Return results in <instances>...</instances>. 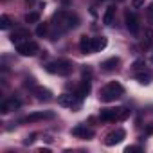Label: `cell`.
Returning <instances> with one entry per match:
<instances>
[{"label": "cell", "instance_id": "26", "mask_svg": "<svg viewBox=\"0 0 153 153\" xmlns=\"http://www.w3.org/2000/svg\"><path fill=\"white\" fill-rule=\"evenodd\" d=\"M131 6L133 7H142L144 6V0H131Z\"/></svg>", "mask_w": 153, "mask_h": 153}, {"label": "cell", "instance_id": "18", "mask_svg": "<svg viewBox=\"0 0 153 153\" xmlns=\"http://www.w3.org/2000/svg\"><path fill=\"white\" fill-rule=\"evenodd\" d=\"M106 45H108V40H106L105 36H97V38H94V52L103 51Z\"/></svg>", "mask_w": 153, "mask_h": 153}, {"label": "cell", "instance_id": "7", "mask_svg": "<svg viewBox=\"0 0 153 153\" xmlns=\"http://www.w3.org/2000/svg\"><path fill=\"white\" fill-rule=\"evenodd\" d=\"M29 36H31V33H29V29H24V27H20V29H15V33L9 36V40L13 42V43H22V42H25V40H29Z\"/></svg>", "mask_w": 153, "mask_h": 153}, {"label": "cell", "instance_id": "13", "mask_svg": "<svg viewBox=\"0 0 153 153\" xmlns=\"http://www.w3.org/2000/svg\"><path fill=\"white\" fill-rule=\"evenodd\" d=\"M79 49H81L83 54H92V52H94V38L81 36V40H79Z\"/></svg>", "mask_w": 153, "mask_h": 153}, {"label": "cell", "instance_id": "17", "mask_svg": "<svg viewBox=\"0 0 153 153\" xmlns=\"http://www.w3.org/2000/svg\"><path fill=\"white\" fill-rule=\"evenodd\" d=\"M114 16H115V6H110V7L106 9L105 16H103V24H105V25H112Z\"/></svg>", "mask_w": 153, "mask_h": 153}, {"label": "cell", "instance_id": "23", "mask_svg": "<svg viewBox=\"0 0 153 153\" xmlns=\"http://www.w3.org/2000/svg\"><path fill=\"white\" fill-rule=\"evenodd\" d=\"M47 31H49V24H40L38 29H36V34L38 36H43V34H47Z\"/></svg>", "mask_w": 153, "mask_h": 153}, {"label": "cell", "instance_id": "5", "mask_svg": "<svg viewBox=\"0 0 153 153\" xmlns=\"http://www.w3.org/2000/svg\"><path fill=\"white\" fill-rule=\"evenodd\" d=\"M124 135H126V133H124V130H121V128L115 130V131H110V133L105 137V144H106V146H115V144H119V142L124 139Z\"/></svg>", "mask_w": 153, "mask_h": 153}, {"label": "cell", "instance_id": "16", "mask_svg": "<svg viewBox=\"0 0 153 153\" xmlns=\"http://www.w3.org/2000/svg\"><path fill=\"white\" fill-rule=\"evenodd\" d=\"M135 78H137V81H139V83L148 85V83L153 79V74H151L149 70H144V68H142L140 72H137V74H135Z\"/></svg>", "mask_w": 153, "mask_h": 153}, {"label": "cell", "instance_id": "27", "mask_svg": "<svg viewBox=\"0 0 153 153\" xmlns=\"http://www.w3.org/2000/svg\"><path fill=\"white\" fill-rule=\"evenodd\" d=\"M149 20H151V22H153V4H151V6H149Z\"/></svg>", "mask_w": 153, "mask_h": 153}, {"label": "cell", "instance_id": "29", "mask_svg": "<svg viewBox=\"0 0 153 153\" xmlns=\"http://www.w3.org/2000/svg\"><path fill=\"white\" fill-rule=\"evenodd\" d=\"M27 2H33V0H27Z\"/></svg>", "mask_w": 153, "mask_h": 153}, {"label": "cell", "instance_id": "8", "mask_svg": "<svg viewBox=\"0 0 153 153\" xmlns=\"http://www.w3.org/2000/svg\"><path fill=\"white\" fill-rule=\"evenodd\" d=\"M54 117V114L51 112H34V114H29L27 117L20 119V123H36V121H43V119H51Z\"/></svg>", "mask_w": 153, "mask_h": 153}, {"label": "cell", "instance_id": "1", "mask_svg": "<svg viewBox=\"0 0 153 153\" xmlns=\"http://www.w3.org/2000/svg\"><path fill=\"white\" fill-rule=\"evenodd\" d=\"M78 22H79L78 16L72 15V13H67V11H59V13H56L54 18H52V24H54V27H56V33H54L52 36L74 29L76 25H78Z\"/></svg>", "mask_w": 153, "mask_h": 153}, {"label": "cell", "instance_id": "20", "mask_svg": "<svg viewBox=\"0 0 153 153\" xmlns=\"http://www.w3.org/2000/svg\"><path fill=\"white\" fill-rule=\"evenodd\" d=\"M130 117V110L128 108H115V121H124Z\"/></svg>", "mask_w": 153, "mask_h": 153}, {"label": "cell", "instance_id": "24", "mask_svg": "<svg viewBox=\"0 0 153 153\" xmlns=\"http://www.w3.org/2000/svg\"><path fill=\"white\" fill-rule=\"evenodd\" d=\"M142 68H144V61L142 59H137L133 63V70H142Z\"/></svg>", "mask_w": 153, "mask_h": 153}, {"label": "cell", "instance_id": "11", "mask_svg": "<svg viewBox=\"0 0 153 153\" xmlns=\"http://www.w3.org/2000/svg\"><path fill=\"white\" fill-rule=\"evenodd\" d=\"M72 135L74 137H81V139H90V137H94V131L88 130L85 124H78L76 128H72Z\"/></svg>", "mask_w": 153, "mask_h": 153}, {"label": "cell", "instance_id": "10", "mask_svg": "<svg viewBox=\"0 0 153 153\" xmlns=\"http://www.w3.org/2000/svg\"><path fill=\"white\" fill-rule=\"evenodd\" d=\"M90 79H83L81 83H79V87H78V90H76V97H78V101H81V99H85L88 94H90Z\"/></svg>", "mask_w": 153, "mask_h": 153}, {"label": "cell", "instance_id": "28", "mask_svg": "<svg viewBox=\"0 0 153 153\" xmlns=\"http://www.w3.org/2000/svg\"><path fill=\"white\" fill-rule=\"evenodd\" d=\"M61 2H68V0H61Z\"/></svg>", "mask_w": 153, "mask_h": 153}, {"label": "cell", "instance_id": "22", "mask_svg": "<svg viewBox=\"0 0 153 153\" xmlns=\"http://www.w3.org/2000/svg\"><path fill=\"white\" fill-rule=\"evenodd\" d=\"M25 22L27 24H38L40 22V13H36V11L34 13H27L25 15Z\"/></svg>", "mask_w": 153, "mask_h": 153}, {"label": "cell", "instance_id": "14", "mask_svg": "<svg viewBox=\"0 0 153 153\" xmlns=\"http://www.w3.org/2000/svg\"><path fill=\"white\" fill-rule=\"evenodd\" d=\"M20 106H22V101H20V99H9V101L2 103V106H0V112H2V114H9L11 110L20 108Z\"/></svg>", "mask_w": 153, "mask_h": 153}, {"label": "cell", "instance_id": "30", "mask_svg": "<svg viewBox=\"0 0 153 153\" xmlns=\"http://www.w3.org/2000/svg\"><path fill=\"white\" fill-rule=\"evenodd\" d=\"M101 2H103V0H101Z\"/></svg>", "mask_w": 153, "mask_h": 153}, {"label": "cell", "instance_id": "25", "mask_svg": "<svg viewBox=\"0 0 153 153\" xmlns=\"http://www.w3.org/2000/svg\"><path fill=\"white\" fill-rule=\"evenodd\" d=\"M133 151H142L140 146H128L126 148V153H133Z\"/></svg>", "mask_w": 153, "mask_h": 153}, {"label": "cell", "instance_id": "21", "mask_svg": "<svg viewBox=\"0 0 153 153\" xmlns=\"http://www.w3.org/2000/svg\"><path fill=\"white\" fill-rule=\"evenodd\" d=\"M11 24H13L11 16H7V15H2V16H0V29H2V31L9 29V27H11Z\"/></svg>", "mask_w": 153, "mask_h": 153}, {"label": "cell", "instance_id": "2", "mask_svg": "<svg viewBox=\"0 0 153 153\" xmlns=\"http://www.w3.org/2000/svg\"><path fill=\"white\" fill-rule=\"evenodd\" d=\"M123 92H124L123 85L117 83V81H112V83H108V85L99 92V99H101L103 103H112V101L119 99V97L123 96Z\"/></svg>", "mask_w": 153, "mask_h": 153}, {"label": "cell", "instance_id": "3", "mask_svg": "<svg viewBox=\"0 0 153 153\" xmlns=\"http://www.w3.org/2000/svg\"><path fill=\"white\" fill-rule=\"evenodd\" d=\"M72 63L68 59H56V61H51L45 65V70L51 72V74H58V76H68L72 72Z\"/></svg>", "mask_w": 153, "mask_h": 153}, {"label": "cell", "instance_id": "6", "mask_svg": "<svg viewBox=\"0 0 153 153\" xmlns=\"http://www.w3.org/2000/svg\"><path fill=\"white\" fill-rule=\"evenodd\" d=\"M124 22H126V29L131 33V34H137L139 33V18L133 15V13H126L124 15Z\"/></svg>", "mask_w": 153, "mask_h": 153}, {"label": "cell", "instance_id": "19", "mask_svg": "<svg viewBox=\"0 0 153 153\" xmlns=\"http://www.w3.org/2000/svg\"><path fill=\"white\" fill-rule=\"evenodd\" d=\"M99 117H101V121H115V108H106V110H101Z\"/></svg>", "mask_w": 153, "mask_h": 153}, {"label": "cell", "instance_id": "15", "mask_svg": "<svg viewBox=\"0 0 153 153\" xmlns=\"http://www.w3.org/2000/svg\"><path fill=\"white\" fill-rule=\"evenodd\" d=\"M76 96H72V94H61V96H58V105L59 106H72L74 103H76Z\"/></svg>", "mask_w": 153, "mask_h": 153}, {"label": "cell", "instance_id": "4", "mask_svg": "<svg viewBox=\"0 0 153 153\" xmlns=\"http://www.w3.org/2000/svg\"><path fill=\"white\" fill-rule=\"evenodd\" d=\"M38 51H40V47H38V43L33 42V40H25V42H22V43L16 45V52H18L20 56H34Z\"/></svg>", "mask_w": 153, "mask_h": 153}, {"label": "cell", "instance_id": "12", "mask_svg": "<svg viewBox=\"0 0 153 153\" xmlns=\"http://www.w3.org/2000/svg\"><path fill=\"white\" fill-rule=\"evenodd\" d=\"M33 94H34V96H36V99H38V101H42V103H47V101H51V99H52L51 90H47V88H43V87H34V88H33Z\"/></svg>", "mask_w": 153, "mask_h": 153}, {"label": "cell", "instance_id": "9", "mask_svg": "<svg viewBox=\"0 0 153 153\" xmlns=\"http://www.w3.org/2000/svg\"><path fill=\"white\" fill-rule=\"evenodd\" d=\"M119 65H121V58L112 56V58H108V59H105V61L101 63V68H103L105 72H114V70L119 68Z\"/></svg>", "mask_w": 153, "mask_h": 153}]
</instances>
